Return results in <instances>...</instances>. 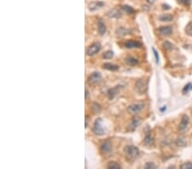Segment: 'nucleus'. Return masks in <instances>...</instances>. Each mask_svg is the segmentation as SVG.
<instances>
[{"mask_svg": "<svg viewBox=\"0 0 192 169\" xmlns=\"http://www.w3.org/2000/svg\"><path fill=\"white\" fill-rule=\"evenodd\" d=\"M124 152L128 161H132L139 156V150L133 145H128L124 149Z\"/></svg>", "mask_w": 192, "mask_h": 169, "instance_id": "nucleus-1", "label": "nucleus"}, {"mask_svg": "<svg viewBox=\"0 0 192 169\" xmlns=\"http://www.w3.org/2000/svg\"><path fill=\"white\" fill-rule=\"evenodd\" d=\"M93 132L97 135V136H102L105 133V128L102 126V120L101 118H98L96 120L94 125H93V128H92Z\"/></svg>", "mask_w": 192, "mask_h": 169, "instance_id": "nucleus-2", "label": "nucleus"}, {"mask_svg": "<svg viewBox=\"0 0 192 169\" xmlns=\"http://www.w3.org/2000/svg\"><path fill=\"white\" fill-rule=\"evenodd\" d=\"M143 108H144V104H143V103L133 104L128 107L127 112L131 115H137V114L140 113Z\"/></svg>", "mask_w": 192, "mask_h": 169, "instance_id": "nucleus-3", "label": "nucleus"}, {"mask_svg": "<svg viewBox=\"0 0 192 169\" xmlns=\"http://www.w3.org/2000/svg\"><path fill=\"white\" fill-rule=\"evenodd\" d=\"M101 49H102V45L100 43H94L88 47V49L86 51V54L89 56H93L100 51Z\"/></svg>", "mask_w": 192, "mask_h": 169, "instance_id": "nucleus-4", "label": "nucleus"}, {"mask_svg": "<svg viewBox=\"0 0 192 169\" xmlns=\"http://www.w3.org/2000/svg\"><path fill=\"white\" fill-rule=\"evenodd\" d=\"M100 150L103 155H108L111 152L112 150V143L109 140H105L103 141L100 146Z\"/></svg>", "mask_w": 192, "mask_h": 169, "instance_id": "nucleus-5", "label": "nucleus"}, {"mask_svg": "<svg viewBox=\"0 0 192 169\" xmlns=\"http://www.w3.org/2000/svg\"><path fill=\"white\" fill-rule=\"evenodd\" d=\"M102 76L100 72H94L90 74L88 77V83L89 84H96L102 80Z\"/></svg>", "mask_w": 192, "mask_h": 169, "instance_id": "nucleus-6", "label": "nucleus"}, {"mask_svg": "<svg viewBox=\"0 0 192 169\" xmlns=\"http://www.w3.org/2000/svg\"><path fill=\"white\" fill-rule=\"evenodd\" d=\"M189 121H190V119H189V116H188V115H184L182 116L180 124H179V131L180 132H184V131H186L187 127H188V125H189Z\"/></svg>", "mask_w": 192, "mask_h": 169, "instance_id": "nucleus-7", "label": "nucleus"}, {"mask_svg": "<svg viewBox=\"0 0 192 169\" xmlns=\"http://www.w3.org/2000/svg\"><path fill=\"white\" fill-rule=\"evenodd\" d=\"M145 90H146L145 82H144L142 79H138V80L136 82V85H135V91H137L138 94H143Z\"/></svg>", "mask_w": 192, "mask_h": 169, "instance_id": "nucleus-8", "label": "nucleus"}, {"mask_svg": "<svg viewBox=\"0 0 192 169\" xmlns=\"http://www.w3.org/2000/svg\"><path fill=\"white\" fill-rule=\"evenodd\" d=\"M104 5V3L101 1H94V2H90L88 4V9L90 11H96L99 9H101L102 6Z\"/></svg>", "mask_w": 192, "mask_h": 169, "instance_id": "nucleus-9", "label": "nucleus"}, {"mask_svg": "<svg viewBox=\"0 0 192 169\" xmlns=\"http://www.w3.org/2000/svg\"><path fill=\"white\" fill-rule=\"evenodd\" d=\"M141 123H142V119L140 117H138V116L133 117V119L131 120V121L130 123V125L128 126L129 130L134 131L137 127H138V126H140Z\"/></svg>", "mask_w": 192, "mask_h": 169, "instance_id": "nucleus-10", "label": "nucleus"}, {"mask_svg": "<svg viewBox=\"0 0 192 169\" xmlns=\"http://www.w3.org/2000/svg\"><path fill=\"white\" fill-rule=\"evenodd\" d=\"M158 32L160 34H161L163 36H169L173 33V27L170 26H161V27L158 28Z\"/></svg>", "mask_w": 192, "mask_h": 169, "instance_id": "nucleus-11", "label": "nucleus"}, {"mask_svg": "<svg viewBox=\"0 0 192 169\" xmlns=\"http://www.w3.org/2000/svg\"><path fill=\"white\" fill-rule=\"evenodd\" d=\"M121 88H122L121 86H116L115 87L109 89V90L108 91V96H109V98L110 100L114 99L115 96L119 93V91H120Z\"/></svg>", "mask_w": 192, "mask_h": 169, "instance_id": "nucleus-12", "label": "nucleus"}, {"mask_svg": "<svg viewBox=\"0 0 192 169\" xmlns=\"http://www.w3.org/2000/svg\"><path fill=\"white\" fill-rule=\"evenodd\" d=\"M107 15L109 17V18H115V19H119L121 17L122 14H121V11L118 9H112L108 11L107 13Z\"/></svg>", "mask_w": 192, "mask_h": 169, "instance_id": "nucleus-13", "label": "nucleus"}, {"mask_svg": "<svg viewBox=\"0 0 192 169\" xmlns=\"http://www.w3.org/2000/svg\"><path fill=\"white\" fill-rule=\"evenodd\" d=\"M143 143L147 147H152L154 145V139L150 134H147L145 138H143Z\"/></svg>", "mask_w": 192, "mask_h": 169, "instance_id": "nucleus-14", "label": "nucleus"}, {"mask_svg": "<svg viewBox=\"0 0 192 169\" xmlns=\"http://www.w3.org/2000/svg\"><path fill=\"white\" fill-rule=\"evenodd\" d=\"M125 47L128 49H134V48H139L141 47V43L135 40H128L125 43Z\"/></svg>", "mask_w": 192, "mask_h": 169, "instance_id": "nucleus-15", "label": "nucleus"}, {"mask_svg": "<svg viewBox=\"0 0 192 169\" xmlns=\"http://www.w3.org/2000/svg\"><path fill=\"white\" fill-rule=\"evenodd\" d=\"M97 30H98V33L102 36L105 34L106 31H107V27L105 26V23L102 22V20H99L98 22H97Z\"/></svg>", "mask_w": 192, "mask_h": 169, "instance_id": "nucleus-16", "label": "nucleus"}, {"mask_svg": "<svg viewBox=\"0 0 192 169\" xmlns=\"http://www.w3.org/2000/svg\"><path fill=\"white\" fill-rule=\"evenodd\" d=\"M125 63H126L128 66H131V67H134V66L138 64V59H136V58H134V57H132V56H127V57H126Z\"/></svg>", "mask_w": 192, "mask_h": 169, "instance_id": "nucleus-17", "label": "nucleus"}, {"mask_svg": "<svg viewBox=\"0 0 192 169\" xmlns=\"http://www.w3.org/2000/svg\"><path fill=\"white\" fill-rule=\"evenodd\" d=\"M159 20L161 22H171L173 20V16L171 14H163L159 17Z\"/></svg>", "mask_w": 192, "mask_h": 169, "instance_id": "nucleus-18", "label": "nucleus"}, {"mask_svg": "<svg viewBox=\"0 0 192 169\" xmlns=\"http://www.w3.org/2000/svg\"><path fill=\"white\" fill-rule=\"evenodd\" d=\"M102 67L104 69H107V70H109V71H117V70H119V66L116 65V64H112V63H105V64H103Z\"/></svg>", "mask_w": 192, "mask_h": 169, "instance_id": "nucleus-19", "label": "nucleus"}, {"mask_svg": "<svg viewBox=\"0 0 192 169\" xmlns=\"http://www.w3.org/2000/svg\"><path fill=\"white\" fill-rule=\"evenodd\" d=\"M116 33L120 36H124V35H127L130 33V32L128 31L127 29L124 28V27H120L119 29H117Z\"/></svg>", "mask_w": 192, "mask_h": 169, "instance_id": "nucleus-20", "label": "nucleus"}, {"mask_svg": "<svg viewBox=\"0 0 192 169\" xmlns=\"http://www.w3.org/2000/svg\"><path fill=\"white\" fill-rule=\"evenodd\" d=\"M176 144H177V146H179V147H184V146H186V140L184 138H182V137H179L177 138V140H176Z\"/></svg>", "mask_w": 192, "mask_h": 169, "instance_id": "nucleus-21", "label": "nucleus"}, {"mask_svg": "<svg viewBox=\"0 0 192 169\" xmlns=\"http://www.w3.org/2000/svg\"><path fill=\"white\" fill-rule=\"evenodd\" d=\"M108 168L109 169H120L121 168V166L116 162V161H110L109 164H108Z\"/></svg>", "mask_w": 192, "mask_h": 169, "instance_id": "nucleus-22", "label": "nucleus"}, {"mask_svg": "<svg viewBox=\"0 0 192 169\" xmlns=\"http://www.w3.org/2000/svg\"><path fill=\"white\" fill-rule=\"evenodd\" d=\"M114 56V51H107L104 52V54L102 55V57L106 60H109Z\"/></svg>", "mask_w": 192, "mask_h": 169, "instance_id": "nucleus-23", "label": "nucleus"}, {"mask_svg": "<svg viewBox=\"0 0 192 169\" xmlns=\"http://www.w3.org/2000/svg\"><path fill=\"white\" fill-rule=\"evenodd\" d=\"M185 33L186 34H188L189 36L192 37V23L191 22H189L187 24V26L185 27Z\"/></svg>", "mask_w": 192, "mask_h": 169, "instance_id": "nucleus-24", "label": "nucleus"}, {"mask_svg": "<svg viewBox=\"0 0 192 169\" xmlns=\"http://www.w3.org/2000/svg\"><path fill=\"white\" fill-rule=\"evenodd\" d=\"M91 109L93 110V112H94L95 114H97V113H99V112L101 111V107H100V105H98V104H93L92 107H91Z\"/></svg>", "mask_w": 192, "mask_h": 169, "instance_id": "nucleus-25", "label": "nucleus"}, {"mask_svg": "<svg viewBox=\"0 0 192 169\" xmlns=\"http://www.w3.org/2000/svg\"><path fill=\"white\" fill-rule=\"evenodd\" d=\"M122 9L127 12V13L128 14H131L134 12V10L131 8V7H130L129 5H127V4H125V5H123L122 6Z\"/></svg>", "mask_w": 192, "mask_h": 169, "instance_id": "nucleus-26", "label": "nucleus"}, {"mask_svg": "<svg viewBox=\"0 0 192 169\" xmlns=\"http://www.w3.org/2000/svg\"><path fill=\"white\" fill-rule=\"evenodd\" d=\"M144 168L146 169H154L156 168V165L153 162H147L144 165Z\"/></svg>", "mask_w": 192, "mask_h": 169, "instance_id": "nucleus-27", "label": "nucleus"}, {"mask_svg": "<svg viewBox=\"0 0 192 169\" xmlns=\"http://www.w3.org/2000/svg\"><path fill=\"white\" fill-rule=\"evenodd\" d=\"M181 169H192V163L191 162H185L181 165L180 167Z\"/></svg>", "mask_w": 192, "mask_h": 169, "instance_id": "nucleus-28", "label": "nucleus"}, {"mask_svg": "<svg viewBox=\"0 0 192 169\" xmlns=\"http://www.w3.org/2000/svg\"><path fill=\"white\" fill-rule=\"evenodd\" d=\"M178 3L184 5V6H190L191 4V0H177Z\"/></svg>", "mask_w": 192, "mask_h": 169, "instance_id": "nucleus-29", "label": "nucleus"}, {"mask_svg": "<svg viewBox=\"0 0 192 169\" xmlns=\"http://www.w3.org/2000/svg\"><path fill=\"white\" fill-rule=\"evenodd\" d=\"M163 47H164V49H166V51H168V50H171L173 48V45L169 41H165L164 44H163Z\"/></svg>", "mask_w": 192, "mask_h": 169, "instance_id": "nucleus-30", "label": "nucleus"}, {"mask_svg": "<svg viewBox=\"0 0 192 169\" xmlns=\"http://www.w3.org/2000/svg\"><path fill=\"white\" fill-rule=\"evenodd\" d=\"M191 83H189V84H187L185 86H184V88L183 89V92H184V94H185L186 92H188L189 91H191Z\"/></svg>", "mask_w": 192, "mask_h": 169, "instance_id": "nucleus-31", "label": "nucleus"}, {"mask_svg": "<svg viewBox=\"0 0 192 169\" xmlns=\"http://www.w3.org/2000/svg\"><path fill=\"white\" fill-rule=\"evenodd\" d=\"M152 51H153L154 55L155 63H159V56H158V52H157V51H156L154 48H152Z\"/></svg>", "mask_w": 192, "mask_h": 169, "instance_id": "nucleus-32", "label": "nucleus"}, {"mask_svg": "<svg viewBox=\"0 0 192 169\" xmlns=\"http://www.w3.org/2000/svg\"><path fill=\"white\" fill-rule=\"evenodd\" d=\"M150 4H153L154 3V0H146Z\"/></svg>", "mask_w": 192, "mask_h": 169, "instance_id": "nucleus-33", "label": "nucleus"}, {"mask_svg": "<svg viewBox=\"0 0 192 169\" xmlns=\"http://www.w3.org/2000/svg\"><path fill=\"white\" fill-rule=\"evenodd\" d=\"M162 7H163L164 9H170V7H169V6H167L166 3H163V4H162Z\"/></svg>", "mask_w": 192, "mask_h": 169, "instance_id": "nucleus-34", "label": "nucleus"}, {"mask_svg": "<svg viewBox=\"0 0 192 169\" xmlns=\"http://www.w3.org/2000/svg\"><path fill=\"white\" fill-rule=\"evenodd\" d=\"M87 126H88V117L86 116V128L87 127Z\"/></svg>", "mask_w": 192, "mask_h": 169, "instance_id": "nucleus-35", "label": "nucleus"}, {"mask_svg": "<svg viewBox=\"0 0 192 169\" xmlns=\"http://www.w3.org/2000/svg\"><path fill=\"white\" fill-rule=\"evenodd\" d=\"M88 95H89V92L86 89V99H87V97H88Z\"/></svg>", "mask_w": 192, "mask_h": 169, "instance_id": "nucleus-36", "label": "nucleus"}, {"mask_svg": "<svg viewBox=\"0 0 192 169\" xmlns=\"http://www.w3.org/2000/svg\"><path fill=\"white\" fill-rule=\"evenodd\" d=\"M166 106H164V108H161V112H163V111H164V110H166Z\"/></svg>", "mask_w": 192, "mask_h": 169, "instance_id": "nucleus-37", "label": "nucleus"}]
</instances>
